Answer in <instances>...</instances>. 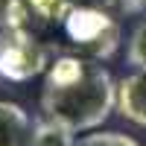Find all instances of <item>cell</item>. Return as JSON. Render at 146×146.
Returning <instances> with one entry per match:
<instances>
[{"label": "cell", "instance_id": "ba28073f", "mask_svg": "<svg viewBox=\"0 0 146 146\" xmlns=\"http://www.w3.org/2000/svg\"><path fill=\"white\" fill-rule=\"evenodd\" d=\"M29 15L32 12L27 6V0H0V29L27 27Z\"/></svg>", "mask_w": 146, "mask_h": 146}, {"label": "cell", "instance_id": "6da1fadb", "mask_svg": "<svg viewBox=\"0 0 146 146\" xmlns=\"http://www.w3.org/2000/svg\"><path fill=\"white\" fill-rule=\"evenodd\" d=\"M117 108V82L108 67L82 53H64L44 73L41 111L73 131L100 129Z\"/></svg>", "mask_w": 146, "mask_h": 146}, {"label": "cell", "instance_id": "5b68a950", "mask_svg": "<svg viewBox=\"0 0 146 146\" xmlns=\"http://www.w3.org/2000/svg\"><path fill=\"white\" fill-rule=\"evenodd\" d=\"M0 146H32V120L18 102L0 100Z\"/></svg>", "mask_w": 146, "mask_h": 146}, {"label": "cell", "instance_id": "52a82bcc", "mask_svg": "<svg viewBox=\"0 0 146 146\" xmlns=\"http://www.w3.org/2000/svg\"><path fill=\"white\" fill-rule=\"evenodd\" d=\"M29 12L44 23H62L73 9V0H27Z\"/></svg>", "mask_w": 146, "mask_h": 146}, {"label": "cell", "instance_id": "8992f818", "mask_svg": "<svg viewBox=\"0 0 146 146\" xmlns=\"http://www.w3.org/2000/svg\"><path fill=\"white\" fill-rule=\"evenodd\" d=\"M76 131L50 117H38L32 123V146H76Z\"/></svg>", "mask_w": 146, "mask_h": 146}, {"label": "cell", "instance_id": "30bf717a", "mask_svg": "<svg viewBox=\"0 0 146 146\" xmlns=\"http://www.w3.org/2000/svg\"><path fill=\"white\" fill-rule=\"evenodd\" d=\"M76 146H140L135 137L123 135V131H88L76 140Z\"/></svg>", "mask_w": 146, "mask_h": 146}, {"label": "cell", "instance_id": "7a4b0ae2", "mask_svg": "<svg viewBox=\"0 0 146 146\" xmlns=\"http://www.w3.org/2000/svg\"><path fill=\"white\" fill-rule=\"evenodd\" d=\"M67 41L76 47V53L105 62L120 47V23L111 15V9L96 6H73L62 21Z\"/></svg>", "mask_w": 146, "mask_h": 146}, {"label": "cell", "instance_id": "277c9868", "mask_svg": "<svg viewBox=\"0 0 146 146\" xmlns=\"http://www.w3.org/2000/svg\"><path fill=\"white\" fill-rule=\"evenodd\" d=\"M117 111L137 126H146V70H135L117 82Z\"/></svg>", "mask_w": 146, "mask_h": 146}, {"label": "cell", "instance_id": "9c48e42d", "mask_svg": "<svg viewBox=\"0 0 146 146\" xmlns=\"http://www.w3.org/2000/svg\"><path fill=\"white\" fill-rule=\"evenodd\" d=\"M126 58L135 70H146V21H140L129 35V50Z\"/></svg>", "mask_w": 146, "mask_h": 146}, {"label": "cell", "instance_id": "8fae6325", "mask_svg": "<svg viewBox=\"0 0 146 146\" xmlns=\"http://www.w3.org/2000/svg\"><path fill=\"white\" fill-rule=\"evenodd\" d=\"M123 0H73V6H96V9H114Z\"/></svg>", "mask_w": 146, "mask_h": 146}, {"label": "cell", "instance_id": "3957f363", "mask_svg": "<svg viewBox=\"0 0 146 146\" xmlns=\"http://www.w3.org/2000/svg\"><path fill=\"white\" fill-rule=\"evenodd\" d=\"M50 67V53L27 27L0 29V76L9 82H29Z\"/></svg>", "mask_w": 146, "mask_h": 146}]
</instances>
